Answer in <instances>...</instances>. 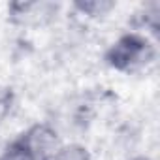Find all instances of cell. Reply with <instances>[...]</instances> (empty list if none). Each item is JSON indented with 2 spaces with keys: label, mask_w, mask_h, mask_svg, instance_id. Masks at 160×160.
Returning a JSON list of instances; mask_svg holds the SVG:
<instances>
[{
  "label": "cell",
  "mask_w": 160,
  "mask_h": 160,
  "mask_svg": "<svg viewBox=\"0 0 160 160\" xmlns=\"http://www.w3.org/2000/svg\"><path fill=\"white\" fill-rule=\"evenodd\" d=\"M113 64H121V62H128L130 66L134 64H139V62H147L149 55H151V49H149V43L147 40L143 38H138V36H126L122 38L115 49H113Z\"/></svg>",
  "instance_id": "6da1fadb"
}]
</instances>
